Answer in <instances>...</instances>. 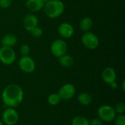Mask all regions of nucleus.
Masks as SVG:
<instances>
[{
    "label": "nucleus",
    "mask_w": 125,
    "mask_h": 125,
    "mask_svg": "<svg viewBox=\"0 0 125 125\" xmlns=\"http://www.w3.org/2000/svg\"><path fill=\"white\" fill-rule=\"evenodd\" d=\"M31 49L30 47L27 44H23L20 47V52L22 56H29L30 53Z\"/></svg>",
    "instance_id": "obj_23"
},
{
    "label": "nucleus",
    "mask_w": 125,
    "mask_h": 125,
    "mask_svg": "<svg viewBox=\"0 0 125 125\" xmlns=\"http://www.w3.org/2000/svg\"><path fill=\"white\" fill-rule=\"evenodd\" d=\"M110 86H111V87L113 89H117V87H118V84H117V83H116V81H114V82L111 83H110Z\"/></svg>",
    "instance_id": "obj_26"
},
{
    "label": "nucleus",
    "mask_w": 125,
    "mask_h": 125,
    "mask_svg": "<svg viewBox=\"0 0 125 125\" xmlns=\"http://www.w3.org/2000/svg\"><path fill=\"white\" fill-rule=\"evenodd\" d=\"M2 122L6 125H15L19 119V115L14 108H7L1 116Z\"/></svg>",
    "instance_id": "obj_7"
},
{
    "label": "nucleus",
    "mask_w": 125,
    "mask_h": 125,
    "mask_svg": "<svg viewBox=\"0 0 125 125\" xmlns=\"http://www.w3.org/2000/svg\"><path fill=\"white\" fill-rule=\"evenodd\" d=\"M59 59V63L64 67H70L74 64V59L72 56L64 54L60 56Z\"/></svg>",
    "instance_id": "obj_15"
},
{
    "label": "nucleus",
    "mask_w": 125,
    "mask_h": 125,
    "mask_svg": "<svg viewBox=\"0 0 125 125\" xmlns=\"http://www.w3.org/2000/svg\"><path fill=\"white\" fill-rule=\"evenodd\" d=\"M115 125H125V116L124 114H118L114 119Z\"/></svg>",
    "instance_id": "obj_22"
},
{
    "label": "nucleus",
    "mask_w": 125,
    "mask_h": 125,
    "mask_svg": "<svg viewBox=\"0 0 125 125\" xmlns=\"http://www.w3.org/2000/svg\"><path fill=\"white\" fill-rule=\"evenodd\" d=\"M114 111L116 114H123L125 111V105L124 103H118L115 108Z\"/></svg>",
    "instance_id": "obj_21"
},
{
    "label": "nucleus",
    "mask_w": 125,
    "mask_h": 125,
    "mask_svg": "<svg viewBox=\"0 0 125 125\" xmlns=\"http://www.w3.org/2000/svg\"><path fill=\"white\" fill-rule=\"evenodd\" d=\"M122 90H123V92H125V81L124 80L123 81H122Z\"/></svg>",
    "instance_id": "obj_27"
},
{
    "label": "nucleus",
    "mask_w": 125,
    "mask_h": 125,
    "mask_svg": "<svg viewBox=\"0 0 125 125\" xmlns=\"http://www.w3.org/2000/svg\"><path fill=\"white\" fill-rule=\"evenodd\" d=\"M0 125H4V123H3L1 120H0Z\"/></svg>",
    "instance_id": "obj_29"
},
{
    "label": "nucleus",
    "mask_w": 125,
    "mask_h": 125,
    "mask_svg": "<svg viewBox=\"0 0 125 125\" xmlns=\"http://www.w3.org/2000/svg\"><path fill=\"white\" fill-rule=\"evenodd\" d=\"M92 25H93L92 20L90 18H89V17H84V18H83L81 20L80 23H79L80 29L83 32L89 31V30L92 27Z\"/></svg>",
    "instance_id": "obj_16"
},
{
    "label": "nucleus",
    "mask_w": 125,
    "mask_h": 125,
    "mask_svg": "<svg viewBox=\"0 0 125 125\" xmlns=\"http://www.w3.org/2000/svg\"><path fill=\"white\" fill-rule=\"evenodd\" d=\"M23 24L24 28L26 31H30L34 27L37 26L38 24V19L36 15L34 14L29 13L26 15L23 19Z\"/></svg>",
    "instance_id": "obj_11"
},
{
    "label": "nucleus",
    "mask_w": 125,
    "mask_h": 125,
    "mask_svg": "<svg viewBox=\"0 0 125 125\" xmlns=\"http://www.w3.org/2000/svg\"><path fill=\"white\" fill-rule=\"evenodd\" d=\"M44 3H46V2H48V1H51V0H42Z\"/></svg>",
    "instance_id": "obj_28"
},
{
    "label": "nucleus",
    "mask_w": 125,
    "mask_h": 125,
    "mask_svg": "<svg viewBox=\"0 0 125 125\" xmlns=\"http://www.w3.org/2000/svg\"><path fill=\"white\" fill-rule=\"evenodd\" d=\"M81 42L83 45L89 50H94L99 45V39L97 36L91 31L84 32L81 37Z\"/></svg>",
    "instance_id": "obj_5"
},
{
    "label": "nucleus",
    "mask_w": 125,
    "mask_h": 125,
    "mask_svg": "<svg viewBox=\"0 0 125 125\" xmlns=\"http://www.w3.org/2000/svg\"><path fill=\"white\" fill-rule=\"evenodd\" d=\"M44 4L42 0H27L26 6L31 12H38L43 9Z\"/></svg>",
    "instance_id": "obj_13"
},
{
    "label": "nucleus",
    "mask_w": 125,
    "mask_h": 125,
    "mask_svg": "<svg viewBox=\"0 0 125 125\" xmlns=\"http://www.w3.org/2000/svg\"><path fill=\"white\" fill-rule=\"evenodd\" d=\"M16 59V53L12 47L2 46L0 48V62L5 65L12 64Z\"/></svg>",
    "instance_id": "obj_4"
},
{
    "label": "nucleus",
    "mask_w": 125,
    "mask_h": 125,
    "mask_svg": "<svg viewBox=\"0 0 125 125\" xmlns=\"http://www.w3.org/2000/svg\"><path fill=\"white\" fill-rule=\"evenodd\" d=\"M67 51V42L61 39H57L54 40L51 45V52L56 58L66 54Z\"/></svg>",
    "instance_id": "obj_6"
},
{
    "label": "nucleus",
    "mask_w": 125,
    "mask_h": 125,
    "mask_svg": "<svg viewBox=\"0 0 125 125\" xmlns=\"http://www.w3.org/2000/svg\"><path fill=\"white\" fill-rule=\"evenodd\" d=\"M45 14L51 18L59 17L64 11V4L60 0H51L44 4Z\"/></svg>",
    "instance_id": "obj_2"
},
{
    "label": "nucleus",
    "mask_w": 125,
    "mask_h": 125,
    "mask_svg": "<svg viewBox=\"0 0 125 125\" xmlns=\"http://www.w3.org/2000/svg\"><path fill=\"white\" fill-rule=\"evenodd\" d=\"M1 99L4 104L8 108H15L23 100V91L18 84H10L3 90Z\"/></svg>",
    "instance_id": "obj_1"
},
{
    "label": "nucleus",
    "mask_w": 125,
    "mask_h": 125,
    "mask_svg": "<svg viewBox=\"0 0 125 125\" xmlns=\"http://www.w3.org/2000/svg\"><path fill=\"white\" fill-rule=\"evenodd\" d=\"M31 34V35L33 36V37H40L42 35V34H43V31H42V29L40 28V27H39V26H36V27H34L33 29H31L30 31H29Z\"/></svg>",
    "instance_id": "obj_20"
},
{
    "label": "nucleus",
    "mask_w": 125,
    "mask_h": 125,
    "mask_svg": "<svg viewBox=\"0 0 125 125\" xmlns=\"http://www.w3.org/2000/svg\"><path fill=\"white\" fill-rule=\"evenodd\" d=\"M102 78L103 81L108 84L116 81V73L114 68L108 67L103 69L102 72Z\"/></svg>",
    "instance_id": "obj_12"
},
{
    "label": "nucleus",
    "mask_w": 125,
    "mask_h": 125,
    "mask_svg": "<svg viewBox=\"0 0 125 125\" xmlns=\"http://www.w3.org/2000/svg\"><path fill=\"white\" fill-rule=\"evenodd\" d=\"M12 0H0V7L6 9L11 6Z\"/></svg>",
    "instance_id": "obj_24"
},
{
    "label": "nucleus",
    "mask_w": 125,
    "mask_h": 125,
    "mask_svg": "<svg viewBox=\"0 0 125 125\" xmlns=\"http://www.w3.org/2000/svg\"><path fill=\"white\" fill-rule=\"evenodd\" d=\"M78 101L82 105L86 106L91 104L92 101V97L90 94L87 92H82L78 94Z\"/></svg>",
    "instance_id": "obj_17"
},
{
    "label": "nucleus",
    "mask_w": 125,
    "mask_h": 125,
    "mask_svg": "<svg viewBox=\"0 0 125 125\" xmlns=\"http://www.w3.org/2000/svg\"><path fill=\"white\" fill-rule=\"evenodd\" d=\"M17 41L18 40L15 35H14L13 34H7L2 37L1 43L2 46L12 47L17 43Z\"/></svg>",
    "instance_id": "obj_14"
},
{
    "label": "nucleus",
    "mask_w": 125,
    "mask_h": 125,
    "mask_svg": "<svg viewBox=\"0 0 125 125\" xmlns=\"http://www.w3.org/2000/svg\"><path fill=\"white\" fill-rule=\"evenodd\" d=\"M59 35L64 38H70L75 33L74 27L69 23H62L58 27Z\"/></svg>",
    "instance_id": "obj_10"
},
{
    "label": "nucleus",
    "mask_w": 125,
    "mask_h": 125,
    "mask_svg": "<svg viewBox=\"0 0 125 125\" xmlns=\"http://www.w3.org/2000/svg\"><path fill=\"white\" fill-rule=\"evenodd\" d=\"M75 94V87L72 83H65L59 89L58 94L61 100H68L73 98Z\"/></svg>",
    "instance_id": "obj_9"
},
{
    "label": "nucleus",
    "mask_w": 125,
    "mask_h": 125,
    "mask_svg": "<svg viewBox=\"0 0 125 125\" xmlns=\"http://www.w3.org/2000/svg\"><path fill=\"white\" fill-rule=\"evenodd\" d=\"M103 121L99 118H94L91 122H89V125H103Z\"/></svg>",
    "instance_id": "obj_25"
},
{
    "label": "nucleus",
    "mask_w": 125,
    "mask_h": 125,
    "mask_svg": "<svg viewBox=\"0 0 125 125\" xmlns=\"http://www.w3.org/2000/svg\"><path fill=\"white\" fill-rule=\"evenodd\" d=\"M61 101V98L58 93L51 94L48 97V103L51 105H56Z\"/></svg>",
    "instance_id": "obj_19"
},
{
    "label": "nucleus",
    "mask_w": 125,
    "mask_h": 125,
    "mask_svg": "<svg viewBox=\"0 0 125 125\" xmlns=\"http://www.w3.org/2000/svg\"><path fill=\"white\" fill-rule=\"evenodd\" d=\"M18 67L26 73H31L34 71L36 64L31 57L29 56H23L18 61Z\"/></svg>",
    "instance_id": "obj_8"
},
{
    "label": "nucleus",
    "mask_w": 125,
    "mask_h": 125,
    "mask_svg": "<svg viewBox=\"0 0 125 125\" xmlns=\"http://www.w3.org/2000/svg\"><path fill=\"white\" fill-rule=\"evenodd\" d=\"M97 114L99 119L105 122H111L114 120L117 115L114 111V108L108 105H103L98 108Z\"/></svg>",
    "instance_id": "obj_3"
},
{
    "label": "nucleus",
    "mask_w": 125,
    "mask_h": 125,
    "mask_svg": "<svg viewBox=\"0 0 125 125\" xmlns=\"http://www.w3.org/2000/svg\"><path fill=\"white\" fill-rule=\"evenodd\" d=\"M72 125H89V121L83 116H76L72 120Z\"/></svg>",
    "instance_id": "obj_18"
}]
</instances>
